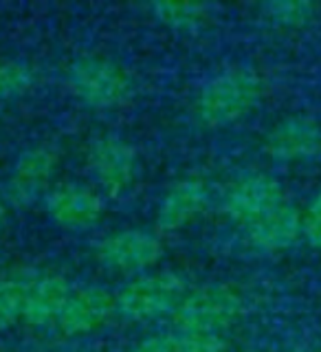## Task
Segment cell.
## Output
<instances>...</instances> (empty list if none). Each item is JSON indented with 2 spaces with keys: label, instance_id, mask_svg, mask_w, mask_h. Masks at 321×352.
Instances as JSON below:
<instances>
[{
  "label": "cell",
  "instance_id": "1",
  "mask_svg": "<svg viewBox=\"0 0 321 352\" xmlns=\"http://www.w3.org/2000/svg\"><path fill=\"white\" fill-rule=\"evenodd\" d=\"M262 95L260 75L247 66H234L214 75L196 99V113L203 124L223 128L249 115Z\"/></svg>",
  "mask_w": 321,
  "mask_h": 352
},
{
  "label": "cell",
  "instance_id": "2",
  "mask_svg": "<svg viewBox=\"0 0 321 352\" xmlns=\"http://www.w3.org/2000/svg\"><path fill=\"white\" fill-rule=\"evenodd\" d=\"M242 311L245 300L238 289L229 284H209L183 297L172 313V322L179 333L220 335L238 322Z\"/></svg>",
  "mask_w": 321,
  "mask_h": 352
},
{
  "label": "cell",
  "instance_id": "3",
  "mask_svg": "<svg viewBox=\"0 0 321 352\" xmlns=\"http://www.w3.org/2000/svg\"><path fill=\"white\" fill-rule=\"evenodd\" d=\"M187 295L181 275L163 271L132 280L115 295L117 313L128 322H152L163 315H172Z\"/></svg>",
  "mask_w": 321,
  "mask_h": 352
},
{
  "label": "cell",
  "instance_id": "4",
  "mask_svg": "<svg viewBox=\"0 0 321 352\" xmlns=\"http://www.w3.org/2000/svg\"><path fill=\"white\" fill-rule=\"evenodd\" d=\"M66 84L82 104L91 108H115L130 95V77L119 64L97 55L75 60L66 71Z\"/></svg>",
  "mask_w": 321,
  "mask_h": 352
},
{
  "label": "cell",
  "instance_id": "5",
  "mask_svg": "<svg viewBox=\"0 0 321 352\" xmlns=\"http://www.w3.org/2000/svg\"><path fill=\"white\" fill-rule=\"evenodd\" d=\"M97 260L117 273H141L163 256L161 240L141 229H124L106 236L95 247Z\"/></svg>",
  "mask_w": 321,
  "mask_h": 352
},
{
  "label": "cell",
  "instance_id": "6",
  "mask_svg": "<svg viewBox=\"0 0 321 352\" xmlns=\"http://www.w3.org/2000/svg\"><path fill=\"white\" fill-rule=\"evenodd\" d=\"M286 201L282 185L267 174H249L238 179L225 194V212L242 229Z\"/></svg>",
  "mask_w": 321,
  "mask_h": 352
},
{
  "label": "cell",
  "instance_id": "7",
  "mask_svg": "<svg viewBox=\"0 0 321 352\" xmlns=\"http://www.w3.org/2000/svg\"><path fill=\"white\" fill-rule=\"evenodd\" d=\"M58 168V152L51 146H36L20 154L7 185V198L11 205L27 207L36 203L42 194H49V183Z\"/></svg>",
  "mask_w": 321,
  "mask_h": 352
},
{
  "label": "cell",
  "instance_id": "8",
  "mask_svg": "<svg viewBox=\"0 0 321 352\" xmlns=\"http://www.w3.org/2000/svg\"><path fill=\"white\" fill-rule=\"evenodd\" d=\"M88 163L97 183L110 194L124 192L137 176V152L128 141L115 135H104L93 141Z\"/></svg>",
  "mask_w": 321,
  "mask_h": 352
},
{
  "label": "cell",
  "instance_id": "9",
  "mask_svg": "<svg viewBox=\"0 0 321 352\" xmlns=\"http://www.w3.org/2000/svg\"><path fill=\"white\" fill-rule=\"evenodd\" d=\"M117 313L115 295L102 286H84L71 293L58 326L66 337H80L95 333Z\"/></svg>",
  "mask_w": 321,
  "mask_h": 352
},
{
  "label": "cell",
  "instance_id": "10",
  "mask_svg": "<svg viewBox=\"0 0 321 352\" xmlns=\"http://www.w3.org/2000/svg\"><path fill=\"white\" fill-rule=\"evenodd\" d=\"M47 212L64 229H88L104 214V203L91 187L64 183L49 190Z\"/></svg>",
  "mask_w": 321,
  "mask_h": 352
},
{
  "label": "cell",
  "instance_id": "11",
  "mask_svg": "<svg viewBox=\"0 0 321 352\" xmlns=\"http://www.w3.org/2000/svg\"><path fill=\"white\" fill-rule=\"evenodd\" d=\"M264 148L278 161L311 159L321 150V126L311 117H286L269 130Z\"/></svg>",
  "mask_w": 321,
  "mask_h": 352
},
{
  "label": "cell",
  "instance_id": "12",
  "mask_svg": "<svg viewBox=\"0 0 321 352\" xmlns=\"http://www.w3.org/2000/svg\"><path fill=\"white\" fill-rule=\"evenodd\" d=\"M71 293H73L71 284L62 275L36 273L27 289L22 322L36 328L58 324Z\"/></svg>",
  "mask_w": 321,
  "mask_h": 352
},
{
  "label": "cell",
  "instance_id": "13",
  "mask_svg": "<svg viewBox=\"0 0 321 352\" xmlns=\"http://www.w3.org/2000/svg\"><path fill=\"white\" fill-rule=\"evenodd\" d=\"M245 234L251 245L262 251L289 249L302 234V214L286 198L280 205H275L271 212L245 227Z\"/></svg>",
  "mask_w": 321,
  "mask_h": 352
},
{
  "label": "cell",
  "instance_id": "14",
  "mask_svg": "<svg viewBox=\"0 0 321 352\" xmlns=\"http://www.w3.org/2000/svg\"><path fill=\"white\" fill-rule=\"evenodd\" d=\"M209 201V190L203 179H183L176 183L172 190L165 194L163 203L157 214V227L159 231L172 234L187 227L203 214Z\"/></svg>",
  "mask_w": 321,
  "mask_h": 352
},
{
  "label": "cell",
  "instance_id": "15",
  "mask_svg": "<svg viewBox=\"0 0 321 352\" xmlns=\"http://www.w3.org/2000/svg\"><path fill=\"white\" fill-rule=\"evenodd\" d=\"M227 344L220 335L205 333H161L141 339L132 352H225Z\"/></svg>",
  "mask_w": 321,
  "mask_h": 352
},
{
  "label": "cell",
  "instance_id": "16",
  "mask_svg": "<svg viewBox=\"0 0 321 352\" xmlns=\"http://www.w3.org/2000/svg\"><path fill=\"white\" fill-rule=\"evenodd\" d=\"M36 271L14 269L0 275V333L22 322L27 289Z\"/></svg>",
  "mask_w": 321,
  "mask_h": 352
},
{
  "label": "cell",
  "instance_id": "17",
  "mask_svg": "<svg viewBox=\"0 0 321 352\" xmlns=\"http://www.w3.org/2000/svg\"><path fill=\"white\" fill-rule=\"evenodd\" d=\"M154 16L174 29H194L209 18V7L201 3H154Z\"/></svg>",
  "mask_w": 321,
  "mask_h": 352
},
{
  "label": "cell",
  "instance_id": "18",
  "mask_svg": "<svg viewBox=\"0 0 321 352\" xmlns=\"http://www.w3.org/2000/svg\"><path fill=\"white\" fill-rule=\"evenodd\" d=\"M271 22L280 27H302L313 18L315 5L306 0H278L264 7Z\"/></svg>",
  "mask_w": 321,
  "mask_h": 352
},
{
  "label": "cell",
  "instance_id": "19",
  "mask_svg": "<svg viewBox=\"0 0 321 352\" xmlns=\"http://www.w3.org/2000/svg\"><path fill=\"white\" fill-rule=\"evenodd\" d=\"M33 84V73L27 64L14 60H0V99L27 93Z\"/></svg>",
  "mask_w": 321,
  "mask_h": 352
},
{
  "label": "cell",
  "instance_id": "20",
  "mask_svg": "<svg viewBox=\"0 0 321 352\" xmlns=\"http://www.w3.org/2000/svg\"><path fill=\"white\" fill-rule=\"evenodd\" d=\"M302 231L311 240V245L321 251V192L313 198V203L302 216Z\"/></svg>",
  "mask_w": 321,
  "mask_h": 352
},
{
  "label": "cell",
  "instance_id": "21",
  "mask_svg": "<svg viewBox=\"0 0 321 352\" xmlns=\"http://www.w3.org/2000/svg\"><path fill=\"white\" fill-rule=\"evenodd\" d=\"M5 223H7V209H5L3 201H0V231L5 229Z\"/></svg>",
  "mask_w": 321,
  "mask_h": 352
},
{
  "label": "cell",
  "instance_id": "22",
  "mask_svg": "<svg viewBox=\"0 0 321 352\" xmlns=\"http://www.w3.org/2000/svg\"><path fill=\"white\" fill-rule=\"evenodd\" d=\"M286 352H311V350H306V348H291V350H286Z\"/></svg>",
  "mask_w": 321,
  "mask_h": 352
},
{
  "label": "cell",
  "instance_id": "23",
  "mask_svg": "<svg viewBox=\"0 0 321 352\" xmlns=\"http://www.w3.org/2000/svg\"><path fill=\"white\" fill-rule=\"evenodd\" d=\"M247 352H260V350H247Z\"/></svg>",
  "mask_w": 321,
  "mask_h": 352
},
{
  "label": "cell",
  "instance_id": "24",
  "mask_svg": "<svg viewBox=\"0 0 321 352\" xmlns=\"http://www.w3.org/2000/svg\"><path fill=\"white\" fill-rule=\"evenodd\" d=\"M75 352H80V350H75Z\"/></svg>",
  "mask_w": 321,
  "mask_h": 352
}]
</instances>
